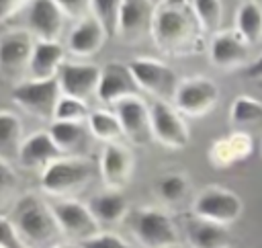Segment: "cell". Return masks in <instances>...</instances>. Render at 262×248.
I'll return each instance as SVG.
<instances>
[{"instance_id":"38","label":"cell","mask_w":262,"mask_h":248,"mask_svg":"<svg viewBox=\"0 0 262 248\" xmlns=\"http://www.w3.org/2000/svg\"><path fill=\"white\" fill-rule=\"evenodd\" d=\"M27 0H0V23L10 18Z\"/></svg>"},{"instance_id":"32","label":"cell","mask_w":262,"mask_h":248,"mask_svg":"<svg viewBox=\"0 0 262 248\" xmlns=\"http://www.w3.org/2000/svg\"><path fill=\"white\" fill-rule=\"evenodd\" d=\"M92 111H88V105L80 98H72V96H63L59 98L55 113H53V121H70V123H84L88 121Z\"/></svg>"},{"instance_id":"19","label":"cell","mask_w":262,"mask_h":248,"mask_svg":"<svg viewBox=\"0 0 262 248\" xmlns=\"http://www.w3.org/2000/svg\"><path fill=\"white\" fill-rule=\"evenodd\" d=\"M252 154V137L246 131H233L225 137H219L209 148V162L215 168H229L235 162L246 160Z\"/></svg>"},{"instance_id":"2","label":"cell","mask_w":262,"mask_h":248,"mask_svg":"<svg viewBox=\"0 0 262 248\" xmlns=\"http://www.w3.org/2000/svg\"><path fill=\"white\" fill-rule=\"evenodd\" d=\"M8 217L25 248H53L61 236L51 205L37 195L20 197Z\"/></svg>"},{"instance_id":"17","label":"cell","mask_w":262,"mask_h":248,"mask_svg":"<svg viewBox=\"0 0 262 248\" xmlns=\"http://www.w3.org/2000/svg\"><path fill=\"white\" fill-rule=\"evenodd\" d=\"M209 57H211V64L221 70L239 68L248 57V43L237 33H231V31L215 33L209 45Z\"/></svg>"},{"instance_id":"7","label":"cell","mask_w":262,"mask_h":248,"mask_svg":"<svg viewBox=\"0 0 262 248\" xmlns=\"http://www.w3.org/2000/svg\"><path fill=\"white\" fill-rule=\"evenodd\" d=\"M244 211V203L242 199L223 187H207L203 189L196 199L192 201V215L219 223V225H229L235 219H239Z\"/></svg>"},{"instance_id":"16","label":"cell","mask_w":262,"mask_h":248,"mask_svg":"<svg viewBox=\"0 0 262 248\" xmlns=\"http://www.w3.org/2000/svg\"><path fill=\"white\" fill-rule=\"evenodd\" d=\"M66 12L55 0H31L29 27L37 41H57L63 31Z\"/></svg>"},{"instance_id":"25","label":"cell","mask_w":262,"mask_h":248,"mask_svg":"<svg viewBox=\"0 0 262 248\" xmlns=\"http://www.w3.org/2000/svg\"><path fill=\"white\" fill-rule=\"evenodd\" d=\"M90 129L84 127V123H70V121H51L49 135L59 148L61 154L70 156L78 152L86 143V135Z\"/></svg>"},{"instance_id":"18","label":"cell","mask_w":262,"mask_h":248,"mask_svg":"<svg viewBox=\"0 0 262 248\" xmlns=\"http://www.w3.org/2000/svg\"><path fill=\"white\" fill-rule=\"evenodd\" d=\"M63 154L51 139L49 131H35L23 139L18 146L16 158L23 168H45L49 162L61 158Z\"/></svg>"},{"instance_id":"24","label":"cell","mask_w":262,"mask_h":248,"mask_svg":"<svg viewBox=\"0 0 262 248\" xmlns=\"http://www.w3.org/2000/svg\"><path fill=\"white\" fill-rule=\"evenodd\" d=\"M186 242L188 248H227L229 232L225 225L192 215L186 221Z\"/></svg>"},{"instance_id":"1","label":"cell","mask_w":262,"mask_h":248,"mask_svg":"<svg viewBox=\"0 0 262 248\" xmlns=\"http://www.w3.org/2000/svg\"><path fill=\"white\" fill-rule=\"evenodd\" d=\"M151 37L168 55H188L203 47V27L190 0H160L154 6Z\"/></svg>"},{"instance_id":"41","label":"cell","mask_w":262,"mask_h":248,"mask_svg":"<svg viewBox=\"0 0 262 248\" xmlns=\"http://www.w3.org/2000/svg\"><path fill=\"white\" fill-rule=\"evenodd\" d=\"M172 248H186V246H180V244H178V246H172Z\"/></svg>"},{"instance_id":"13","label":"cell","mask_w":262,"mask_h":248,"mask_svg":"<svg viewBox=\"0 0 262 248\" xmlns=\"http://www.w3.org/2000/svg\"><path fill=\"white\" fill-rule=\"evenodd\" d=\"M98 168H100V176H102V182L106 184V189L121 191L123 187L129 184V180L133 176V168H135L133 152L119 141L106 143L102 148Z\"/></svg>"},{"instance_id":"3","label":"cell","mask_w":262,"mask_h":248,"mask_svg":"<svg viewBox=\"0 0 262 248\" xmlns=\"http://www.w3.org/2000/svg\"><path fill=\"white\" fill-rule=\"evenodd\" d=\"M94 176V164L80 156H61L41 170V189L53 199H68Z\"/></svg>"},{"instance_id":"30","label":"cell","mask_w":262,"mask_h":248,"mask_svg":"<svg viewBox=\"0 0 262 248\" xmlns=\"http://www.w3.org/2000/svg\"><path fill=\"white\" fill-rule=\"evenodd\" d=\"M123 0H92L90 14L102 25L106 37H115L119 31V14H121Z\"/></svg>"},{"instance_id":"12","label":"cell","mask_w":262,"mask_h":248,"mask_svg":"<svg viewBox=\"0 0 262 248\" xmlns=\"http://www.w3.org/2000/svg\"><path fill=\"white\" fill-rule=\"evenodd\" d=\"M35 41L27 31H10L0 37V74L4 78H20L29 72Z\"/></svg>"},{"instance_id":"40","label":"cell","mask_w":262,"mask_h":248,"mask_svg":"<svg viewBox=\"0 0 262 248\" xmlns=\"http://www.w3.org/2000/svg\"><path fill=\"white\" fill-rule=\"evenodd\" d=\"M53 248H82V244H74V242H66V244H55Z\"/></svg>"},{"instance_id":"33","label":"cell","mask_w":262,"mask_h":248,"mask_svg":"<svg viewBox=\"0 0 262 248\" xmlns=\"http://www.w3.org/2000/svg\"><path fill=\"white\" fill-rule=\"evenodd\" d=\"M23 135V123L18 119V115H14L12 111H0V152L2 150H10L23 143L20 141Z\"/></svg>"},{"instance_id":"5","label":"cell","mask_w":262,"mask_h":248,"mask_svg":"<svg viewBox=\"0 0 262 248\" xmlns=\"http://www.w3.org/2000/svg\"><path fill=\"white\" fill-rule=\"evenodd\" d=\"M129 70L139 90L149 92L151 96H156V100H166V102L174 100L180 80L168 64L151 57H135L129 61Z\"/></svg>"},{"instance_id":"10","label":"cell","mask_w":262,"mask_h":248,"mask_svg":"<svg viewBox=\"0 0 262 248\" xmlns=\"http://www.w3.org/2000/svg\"><path fill=\"white\" fill-rule=\"evenodd\" d=\"M151 115V133L158 143L170 150H182L190 141L188 125L184 123L182 115L176 111L174 105L166 100H154L149 105Z\"/></svg>"},{"instance_id":"35","label":"cell","mask_w":262,"mask_h":248,"mask_svg":"<svg viewBox=\"0 0 262 248\" xmlns=\"http://www.w3.org/2000/svg\"><path fill=\"white\" fill-rule=\"evenodd\" d=\"M14 189H16V172L4 158H0V207L10 199Z\"/></svg>"},{"instance_id":"9","label":"cell","mask_w":262,"mask_h":248,"mask_svg":"<svg viewBox=\"0 0 262 248\" xmlns=\"http://www.w3.org/2000/svg\"><path fill=\"white\" fill-rule=\"evenodd\" d=\"M219 100V88L211 78L194 76L180 80L178 90L174 94V107L180 115L186 117H203L207 115Z\"/></svg>"},{"instance_id":"23","label":"cell","mask_w":262,"mask_h":248,"mask_svg":"<svg viewBox=\"0 0 262 248\" xmlns=\"http://www.w3.org/2000/svg\"><path fill=\"white\" fill-rule=\"evenodd\" d=\"M63 66V47L57 41H35L33 57L29 64L31 80L55 78Z\"/></svg>"},{"instance_id":"22","label":"cell","mask_w":262,"mask_h":248,"mask_svg":"<svg viewBox=\"0 0 262 248\" xmlns=\"http://www.w3.org/2000/svg\"><path fill=\"white\" fill-rule=\"evenodd\" d=\"M104 39H106V31L90 14V16H86L84 20H80L74 27V31L70 33V39H68V47H70V51L74 55L88 57V55L96 53L102 47Z\"/></svg>"},{"instance_id":"8","label":"cell","mask_w":262,"mask_h":248,"mask_svg":"<svg viewBox=\"0 0 262 248\" xmlns=\"http://www.w3.org/2000/svg\"><path fill=\"white\" fill-rule=\"evenodd\" d=\"M51 211L55 215V221L61 230V236H68L72 240L84 242L100 232L98 221L90 213L86 203H80L76 199H53L49 201Z\"/></svg>"},{"instance_id":"42","label":"cell","mask_w":262,"mask_h":248,"mask_svg":"<svg viewBox=\"0 0 262 248\" xmlns=\"http://www.w3.org/2000/svg\"><path fill=\"white\" fill-rule=\"evenodd\" d=\"M260 150H262V143H260Z\"/></svg>"},{"instance_id":"29","label":"cell","mask_w":262,"mask_h":248,"mask_svg":"<svg viewBox=\"0 0 262 248\" xmlns=\"http://www.w3.org/2000/svg\"><path fill=\"white\" fill-rule=\"evenodd\" d=\"M188 189H190V182L182 172H168L160 176L156 182L158 197L168 205H176L184 201V197L188 195Z\"/></svg>"},{"instance_id":"37","label":"cell","mask_w":262,"mask_h":248,"mask_svg":"<svg viewBox=\"0 0 262 248\" xmlns=\"http://www.w3.org/2000/svg\"><path fill=\"white\" fill-rule=\"evenodd\" d=\"M0 246L2 248H25L20 238L16 236V230L10 217H4V215H0Z\"/></svg>"},{"instance_id":"34","label":"cell","mask_w":262,"mask_h":248,"mask_svg":"<svg viewBox=\"0 0 262 248\" xmlns=\"http://www.w3.org/2000/svg\"><path fill=\"white\" fill-rule=\"evenodd\" d=\"M82 248H135L133 244H129L127 240H123L121 236L113 234V232H98L96 236L80 242Z\"/></svg>"},{"instance_id":"26","label":"cell","mask_w":262,"mask_h":248,"mask_svg":"<svg viewBox=\"0 0 262 248\" xmlns=\"http://www.w3.org/2000/svg\"><path fill=\"white\" fill-rule=\"evenodd\" d=\"M235 33L248 43H258L262 39V6L258 2H244L235 14Z\"/></svg>"},{"instance_id":"31","label":"cell","mask_w":262,"mask_h":248,"mask_svg":"<svg viewBox=\"0 0 262 248\" xmlns=\"http://www.w3.org/2000/svg\"><path fill=\"white\" fill-rule=\"evenodd\" d=\"M190 2H192L194 14H196L203 31L215 35L219 25H221V18H223V4H221V0H190Z\"/></svg>"},{"instance_id":"11","label":"cell","mask_w":262,"mask_h":248,"mask_svg":"<svg viewBox=\"0 0 262 248\" xmlns=\"http://www.w3.org/2000/svg\"><path fill=\"white\" fill-rule=\"evenodd\" d=\"M115 115L123 127V135L135 146H147L154 139L149 105L137 94L115 105Z\"/></svg>"},{"instance_id":"4","label":"cell","mask_w":262,"mask_h":248,"mask_svg":"<svg viewBox=\"0 0 262 248\" xmlns=\"http://www.w3.org/2000/svg\"><path fill=\"white\" fill-rule=\"evenodd\" d=\"M131 234L141 248L178 246V228L170 213L160 207H137L129 213Z\"/></svg>"},{"instance_id":"20","label":"cell","mask_w":262,"mask_h":248,"mask_svg":"<svg viewBox=\"0 0 262 248\" xmlns=\"http://www.w3.org/2000/svg\"><path fill=\"white\" fill-rule=\"evenodd\" d=\"M151 16L154 8L149 6V0H123L117 35L127 41L141 37L145 31H151Z\"/></svg>"},{"instance_id":"36","label":"cell","mask_w":262,"mask_h":248,"mask_svg":"<svg viewBox=\"0 0 262 248\" xmlns=\"http://www.w3.org/2000/svg\"><path fill=\"white\" fill-rule=\"evenodd\" d=\"M59 6H61V10L66 12V16H70V18H74V20H84L86 16H88V12H90V2L92 0H55Z\"/></svg>"},{"instance_id":"14","label":"cell","mask_w":262,"mask_h":248,"mask_svg":"<svg viewBox=\"0 0 262 248\" xmlns=\"http://www.w3.org/2000/svg\"><path fill=\"white\" fill-rule=\"evenodd\" d=\"M139 86L129 70V64L108 61L100 68V82L96 96L106 105H117L129 96H137Z\"/></svg>"},{"instance_id":"28","label":"cell","mask_w":262,"mask_h":248,"mask_svg":"<svg viewBox=\"0 0 262 248\" xmlns=\"http://www.w3.org/2000/svg\"><path fill=\"white\" fill-rule=\"evenodd\" d=\"M229 119L235 127L260 123L262 121V100L248 96V94L235 96L231 102V109H229Z\"/></svg>"},{"instance_id":"39","label":"cell","mask_w":262,"mask_h":248,"mask_svg":"<svg viewBox=\"0 0 262 248\" xmlns=\"http://www.w3.org/2000/svg\"><path fill=\"white\" fill-rule=\"evenodd\" d=\"M244 76L246 78H252V80H262V55L244 70Z\"/></svg>"},{"instance_id":"15","label":"cell","mask_w":262,"mask_h":248,"mask_svg":"<svg viewBox=\"0 0 262 248\" xmlns=\"http://www.w3.org/2000/svg\"><path fill=\"white\" fill-rule=\"evenodd\" d=\"M57 80H59V88H61L63 96L80 98L86 102L92 94L98 92L100 68H96L94 64H68V61H63V66L57 72Z\"/></svg>"},{"instance_id":"21","label":"cell","mask_w":262,"mask_h":248,"mask_svg":"<svg viewBox=\"0 0 262 248\" xmlns=\"http://www.w3.org/2000/svg\"><path fill=\"white\" fill-rule=\"evenodd\" d=\"M86 205H88L90 213L94 215V219L98 221V225L121 223L131 213L129 201L125 199V195L121 191H113V189H106V191L94 195Z\"/></svg>"},{"instance_id":"43","label":"cell","mask_w":262,"mask_h":248,"mask_svg":"<svg viewBox=\"0 0 262 248\" xmlns=\"http://www.w3.org/2000/svg\"><path fill=\"white\" fill-rule=\"evenodd\" d=\"M0 248H2V246H0Z\"/></svg>"},{"instance_id":"6","label":"cell","mask_w":262,"mask_h":248,"mask_svg":"<svg viewBox=\"0 0 262 248\" xmlns=\"http://www.w3.org/2000/svg\"><path fill=\"white\" fill-rule=\"evenodd\" d=\"M10 96L27 113H31L39 119L53 121L55 107L61 98V88H59L57 76L49 78V80H27V82L16 84L12 88Z\"/></svg>"},{"instance_id":"27","label":"cell","mask_w":262,"mask_h":248,"mask_svg":"<svg viewBox=\"0 0 262 248\" xmlns=\"http://www.w3.org/2000/svg\"><path fill=\"white\" fill-rule=\"evenodd\" d=\"M86 123H88L90 133L104 143H113L123 137V127L119 123V117L111 111H104V109L92 111Z\"/></svg>"}]
</instances>
